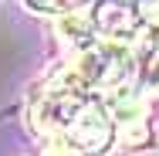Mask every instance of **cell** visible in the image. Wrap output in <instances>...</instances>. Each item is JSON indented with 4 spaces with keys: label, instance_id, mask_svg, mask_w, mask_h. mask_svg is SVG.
Here are the masks:
<instances>
[{
    "label": "cell",
    "instance_id": "cell-1",
    "mask_svg": "<svg viewBox=\"0 0 159 156\" xmlns=\"http://www.w3.org/2000/svg\"><path fill=\"white\" fill-rule=\"evenodd\" d=\"M112 132H115V122L105 112V105L88 98L71 116V122H64L58 132H51L44 156H98L112 143Z\"/></svg>",
    "mask_w": 159,
    "mask_h": 156
},
{
    "label": "cell",
    "instance_id": "cell-2",
    "mask_svg": "<svg viewBox=\"0 0 159 156\" xmlns=\"http://www.w3.org/2000/svg\"><path fill=\"white\" fill-rule=\"evenodd\" d=\"M71 75L85 92L88 88L112 92V88H122L135 75V58L119 41H95L92 48L78 54V61L71 64Z\"/></svg>",
    "mask_w": 159,
    "mask_h": 156
},
{
    "label": "cell",
    "instance_id": "cell-3",
    "mask_svg": "<svg viewBox=\"0 0 159 156\" xmlns=\"http://www.w3.org/2000/svg\"><path fill=\"white\" fill-rule=\"evenodd\" d=\"M58 34H61V41L68 48L85 51V48L95 44L98 24L92 21V14H64V17H58Z\"/></svg>",
    "mask_w": 159,
    "mask_h": 156
},
{
    "label": "cell",
    "instance_id": "cell-4",
    "mask_svg": "<svg viewBox=\"0 0 159 156\" xmlns=\"http://www.w3.org/2000/svg\"><path fill=\"white\" fill-rule=\"evenodd\" d=\"M95 24H98V31L119 37V34L129 31L132 14H129L125 3H119V0H105V3H98V10H95Z\"/></svg>",
    "mask_w": 159,
    "mask_h": 156
},
{
    "label": "cell",
    "instance_id": "cell-5",
    "mask_svg": "<svg viewBox=\"0 0 159 156\" xmlns=\"http://www.w3.org/2000/svg\"><path fill=\"white\" fill-rule=\"evenodd\" d=\"M135 92L142 95H159V51L146 48V58L135 61Z\"/></svg>",
    "mask_w": 159,
    "mask_h": 156
},
{
    "label": "cell",
    "instance_id": "cell-6",
    "mask_svg": "<svg viewBox=\"0 0 159 156\" xmlns=\"http://www.w3.org/2000/svg\"><path fill=\"white\" fill-rule=\"evenodd\" d=\"M142 37H146V48H149V51H159V14L149 21V24H146Z\"/></svg>",
    "mask_w": 159,
    "mask_h": 156
},
{
    "label": "cell",
    "instance_id": "cell-7",
    "mask_svg": "<svg viewBox=\"0 0 159 156\" xmlns=\"http://www.w3.org/2000/svg\"><path fill=\"white\" fill-rule=\"evenodd\" d=\"M31 7H37V10H58V3L61 0H27Z\"/></svg>",
    "mask_w": 159,
    "mask_h": 156
}]
</instances>
